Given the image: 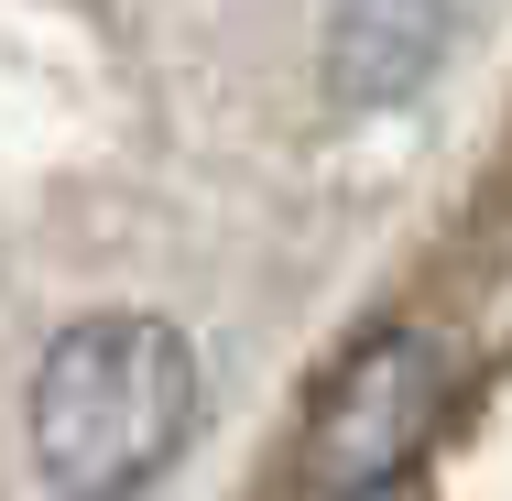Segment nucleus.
Masks as SVG:
<instances>
[{
  "label": "nucleus",
  "mask_w": 512,
  "mask_h": 501,
  "mask_svg": "<svg viewBox=\"0 0 512 501\" xmlns=\"http://www.w3.org/2000/svg\"><path fill=\"white\" fill-rule=\"evenodd\" d=\"M197 436V349L164 316H88L33 371V458L77 501L142 491Z\"/></svg>",
  "instance_id": "1"
},
{
  "label": "nucleus",
  "mask_w": 512,
  "mask_h": 501,
  "mask_svg": "<svg viewBox=\"0 0 512 501\" xmlns=\"http://www.w3.org/2000/svg\"><path fill=\"white\" fill-rule=\"evenodd\" d=\"M447 425V349L425 327H371L338 382L316 393V425H306V480L327 501H382L414 480V458L436 447Z\"/></svg>",
  "instance_id": "2"
},
{
  "label": "nucleus",
  "mask_w": 512,
  "mask_h": 501,
  "mask_svg": "<svg viewBox=\"0 0 512 501\" xmlns=\"http://www.w3.org/2000/svg\"><path fill=\"white\" fill-rule=\"evenodd\" d=\"M447 44V0H349L327 33V88L349 109H393Z\"/></svg>",
  "instance_id": "3"
}]
</instances>
